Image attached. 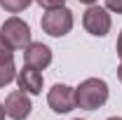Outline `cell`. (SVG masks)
I'll return each mask as SVG.
<instances>
[{
	"label": "cell",
	"instance_id": "obj_1",
	"mask_svg": "<svg viewBox=\"0 0 122 120\" xmlns=\"http://www.w3.org/2000/svg\"><path fill=\"white\" fill-rule=\"evenodd\" d=\"M75 101L77 108L85 111H96L108 101V82L101 78H87L75 87Z\"/></svg>",
	"mask_w": 122,
	"mask_h": 120
},
{
	"label": "cell",
	"instance_id": "obj_2",
	"mask_svg": "<svg viewBox=\"0 0 122 120\" xmlns=\"http://www.w3.org/2000/svg\"><path fill=\"white\" fill-rule=\"evenodd\" d=\"M40 26L47 35L52 38H61L66 33H71L73 28V12L63 5V7H54V10H47L42 19H40Z\"/></svg>",
	"mask_w": 122,
	"mask_h": 120
},
{
	"label": "cell",
	"instance_id": "obj_3",
	"mask_svg": "<svg viewBox=\"0 0 122 120\" xmlns=\"http://www.w3.org/2000/svg\"><path fill=\"white\" fill-rule=\"evenodd\" d=\"M0 35L14 47V49H26L30 45V26L24 19H19V16H10L0 26Z\"/></svg>",
	"mask_w": 122,
	"mask_h": 120
},
{
	"label": "cell",
	"instance_id": "obj_4",
	"mask_svg": "<svg viewBox=\"0 0 122 120\" xmlns=\"http://www.w3.org/2000/svg\"><path fill=\"white\" fill-rule=\"evenodd\" d=\"M82 26L89 35H96V38H103L108 31H110V14L108 10L99 7V5H89L82 14Z\"/></svg>",
	"mask_w": 122,
	"mask_h": 120
},
{
	"label": "cell",
	"instance_id": "obj_5",
	"mask_svg": "<svg viewBox=\"0 0 122 120\" xmlns=\"http://www.w3.org/2000/svg\"><path fill=\"white\" fill-rule=\"evenodd\" d=\"M47 104L54 113H71L77 106L75 101V90L68 85H54L47 94Z\"/></svg>",
	"mask_w": 122,
	"mask_h": 120
},
{
	"label": "cell",
	"instance_id": "obj_6",
	"mask_svg": "<svg viewBox=\"0 0 122 120\" xmlns=\"http://www.w3.org/2000/svg\"><path fill=\"white\" fill-rule=\"evenodd\" d=\"M30 108H33V104H30L28 94H26L24 90L10 92L7 99H5V113H7L12 120H26L30 115Z\"/></svg>",
	"mask_w": 122,
	"mask_h": 120
},
{
	"label": "cell",
	"instance_id": "obj_7",
	"mask_svg": "<svg viewBox=\"0 0 122 120\" xmlns=\"http://www.w3.org/2000/svg\"><path fill=\"white\" fill-rule=\"evenodd\" d=\"M24 61L28 66H33V68L42 71V68H47L52 64V49L47 45H42V43H30L24 49Z\"/></svg>",
	"mask_w": 122,
	"mask_h": 120
},
{
	"label": "cell",
	"instance_id": "obj_8",
	"mask_svg": "<svg viewBox=\"0 0 122 120\" xmlns=\"http://www.w3.org/2000/svg\"><path fill=\"white\" fill-rule=\"evenodd\" d=\"M16 82H19V90H24L26 94H40L42 92V73L28 64L16 73Z\"/></svg>",
	"mask_w": 122,
	"mask_h": 120
},
{
	"label": "cell",
	"instance_id": "obj_9",
	"mask_svg": "<svg viewBox=\"0 0 122 120\" xmlns=\"http://www.w3.org/2000/svg\"><path fill=\"white\" fill-rule=\"evenodd\" d=\"M30 2H33V0H0V7H2L5 12H10V14H19V12H24L26 7H30Z\"/></svg>",
	"mask_w": 122,
	"mask_h": 120
},
{
	"label": "cell",
	"instance_id": "obj_10",
	"mask_svg": "<svg viewBox=\"0 0 122 120\" xmlns=\"http://www.w3.org/2000/svg\"><path fill=\"white\" fill-rule=\"evenodd\" d=\"M14 78H16V68H14V61L0 64V87L10 85V82H12Z\"/></svg>",
	"mask_w": 122,
	"mask_h": 120
},
{
	"label": "cell",
	"instance_id": "obj_11",
	"mask_svg": "<svg viewBox=\"0 0 122 120\" xmlns=\"http://www.w3.org/2000/svg\"><path fill=\"white\" fill-rule=\"evenodd\" d=\"M12 59H14V47L0 35V64H7V61H12Z\"/></svg>",
	"mask_w": 122,
	"mask_h": 120
},
{
	"label": "cell",
	"instance_id": "obj_12",
	"mask_svg": "<svg viewBox=\"0 0 122 120\" xmlns=\"http://www.w3.org/2000/svg\"><path fill=\"white\" fill-rule=\"evenodd\" d=\"M40 7H45V10H54V7H63L66 5V0H35Z\"/></svg>",
	"mask_w": 122,
	"mask_h": 120
},
{
	"label": "cell",
	"instance_id": "obj_13",
	"mask_svg": "<svg viewBox=\"0 0 122 120\" xmlns=\"http://www.w3.org/2000/svg\"><path fill=\"white\" fill-rule=\"evenodd\" d=\"M106 7L110 10V12H117V14H122V0H106Z\"/></svg>",
	"mask_w": 122,
	"mask_h": 120
},
{
	"label": "cell",
	"instance_id": "obj_14",
	"mask_svg": "<svg viewBox=\"0 0 122 120\" xmlns=\"http://www.w3.org/2000/svg\"><path fill=\"white\" fill-rule=\"evenodd\" d=\"M115 49H117V57L122 59V31H120V35H117V45H115Z\"/></svg>",
	"mask_w": 122,
	"mask_h": 120
},
{
	"label": "cell",
	"instance_id": "obj_15",
	"mask_svg": "<svg viewBox=\"0 0 122 120\" xmlns=\"http://www.w3.org/2000/svg\"><path fill=\"white\" fill-rule=\"evenodd\" d=\"M5 115H7V113H5V106L0 104V120H5Z\"/></svg>",
	"mask_w": 122,
	"mask_h": 120
},
{
	"label": "cell",
	"instance_id": "obj_16",
	"mask_svg": "<svg viewBox=\"0 0 122 120\" xmlns=\"http://www.w3.org/2000/svg\"><path fill=\"white\" fill-rule=\"evenodd\" d=\"M117 78H120V82H122V64L117 66Z\"/></svg>",
	"mask_w": 122,
	"mask_h": 120
},
{
	"label": "cell",
	"instance_id": "obj_17",
	"mask_svg": "<svg viewBox=\"0 0 122 120\" xmlns=\"http://www.w3.org/2000/svg\"><path fill=\"white\" fill-rule=\"evenodd\" d=\"M77 2H85V5H94L96 0H77Z\"/></svg>",
	"mask_w": 122,
	"mask_h": 120
},
{
	"label": "cell",
	"instance_id": "obj_18",
	"mask_svg": "<svg viewBox=\"0 0 122 120\" xmlns=\"http://www.w3.org/2000/svg\"><path fill=\"white\" fill-rule=\"evenodd\" d=\"M108 120H122V118H117V115H115V118H108Z\"/></svg>",
	"mask_w": 122,
	"mask_h": 120
},
{
	"label": "cell",
	"instance_id": "obj_19",
	"mask_svg": "<svg viewBox=\"0 0 122 120\" xmlns=\"http://www.w3.org/2000/svg\"><path fill=\"white\" fill-rule=\"evenodd\" d=\"M75 120H80V118H75Z\"/></svg>",
	"mask_w": 122,
	"mask_h": 120
}]
</instances>
